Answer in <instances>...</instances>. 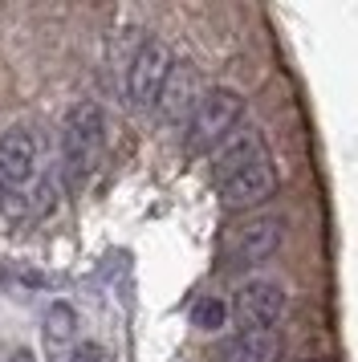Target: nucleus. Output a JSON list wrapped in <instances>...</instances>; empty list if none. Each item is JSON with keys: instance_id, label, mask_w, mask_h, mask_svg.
I'll list each match as a JSON object with an SVG mask.
<instances>
[{"instance_id": "1", "label": "nucleus", "mask_w": 358, "mask_h": 362, "mask_svg": "<svg viewBox=\"0 0 358 362\" xmlns=\"http://www.w3.org/2000/svg\"><path fill=\"white\" fill-rule=\"evenodd\" d=\"M212 180H216V196H220V204H224L228 212L260 208L281 187V175H277V163H273V155H269V143H265V134L257 127H241L224 147L216 151Z\"/></svg>"}, {"instance_id": "2", "label": "nucleus", "mask_w": 358, "mask_h": 362, "mask_svg": "<svg viewBox=\"0 0 358 362\" xmlns=\"http://www.w3.org/2000/svg\"><path fill=\"white\" fill-rule=\"evenodd\" d=\"M62 175L69 187H81V183L94 175L98 159H102V147H106V115L94 98L74 102L62 118Z\"/></svg>"}, {"instance_id": "8", "label": "nucleus", "mask_w": 358, "mask_h": 362, "mask_svg": "<svg viewBox=\"0 0 358 362\" xmlns=\"http://www.w3.org/2000/svg\"><path fill=\"white\" fill-rule=\"evenodd\" d=\"M200 98H204V90H200L195 66L192 62H175V66H171V78H167V86H163V94H159V102H155L159 122H187Z\"/></svg>"}, {"instance_id": "7", "label": "nucleus", "mask_w": 358, "mask_h": 362, "mask_svg": "<svg viewBox=\"0 0 358 362\" xmlns=\"http://www.w3.org/2000/svg\"><path fill=\"white\" fill-rule=\"evenodd\" d=\"M285 305H289V293H285V285L273 281V277H248L241 289H236V313H241L244 326L277 329Z\"/></svg>"}, {"instance_id": "11", "label": "nucleus", "mask_w": 358, "mask_h": 362, "mask_svg": "<svg viewBox=\"0 0 358 362\" xmlns=\"http://www.w3.org/2000/svg\"><path fill=\"white\" fill-rule=\"evenodd\" d=\"M192 326L204 334H216L220 326H228V305L220 297H200L192 305Z\"/></svg>"}, {"instance_id": "12", "label": "nucleus", "mask_w": 358, "mask_h": 362, "mask_svg": "<svg viewBox=\"0 0 358 362\" xmlns=\"http://www.w3.org/2000/svg\"><path fill=\"white\" fill-rule=\"evenodd\" d=\"M102 358H106V354H102V346L98 342H81V346H74L62 362H102Z\"/></svg>"}, {"instance_id": "5", "label": "nucleus", "mask_w": 358, "mask_h": 362, "mask_svg": "<svg viewBox=\"0 0 358 362\" xmlns=\"http://www.w3.org/2000/svg\"><path fill=\"white\" fill-rule=\"evenodd\" d=\"M281 245H285V220H277V216H253V220H244V224H236V228L228 232L224 264L232 273L260 269L265 261H273Z\"/></svg>"}, {"instance_id": "6", "label": "nucleus", "mask_w": 358, "mask_h": 362, "mask_svg": "<svg viewBox=\"0 0 358 362\" xmlns=\"http://www.w3.org/2000/svg\"><path fill=\"white\" fill-rule=\"evenodd\" d=\"M37 163H41V139L29 122H13L0 134V199L25 192L37 180Z\"/></svg>"}, {"instance_id": "4", "label": "nucleus", "mask_w": 358, "mask_h": 362, "mask_svg": "<svg viewBox=\"0 0 358 362\" xmlns=\"http://www.w3.org/2000/svg\"><path fill=\"white\" fill-rule=\"evenodd\" d=\"M171 66H175V57H171V49L163 45L159 37H146L143 45L130 53V62H127V106L130 110H155L163 86L171 78Z\"/></svg>"}, {"instance_id": "3", "label": "nucleus", "mask_w": 358, "mask_h": 362, "mask_svg": "<svg viewBox=\"0 0 358 362\" xmlns=\"http://www.w3.org/2000/svg\"><path fill=\"white\" fill-rule=\"evenodd\" d=\"M244 94L232 86H208L204 98L195 102L192 118L183 122V151L187 155H212L241 131Z\"/></svg>"}, {"instance_id": "13", "label": "nucleus", "mask_w": 358, "mask_h": 362, "mask_svg": "<svg viewBox=\"0 0 358 362\" xmlns=\"http://www.w3.org/2000/svg\"><path fill=\"white\" fill-rule=\"evenodd\" d=\"M4 362H37V354H33V350H13Z\"/></svg>"}, {"instance_id": "9", "label": "nucleus", "mask_w": 358, "mask_h": 362, "mask_svg": "<svg viewBox=\"0 0 358 362\" xmlns=\"http://www.w3.org/2000/svg\"><path fill=\"white\" fill-rule=\"evenodd\" d=\"M220 358L224 362H277L281 358V334L277 329L241 326L232 338H224Z\"/></svg>"}, {"instance_id": "10", "label": "nucleus", "mask_w": 358, "mask_h": 362, "mask_svg": "<svg viewBox=\"0 0 358 362\" xmlns=\"http://www.w3.org/2000/svg\"><path fill=\"white\" fill-rule=\"evenodd\" d=\"M74 329H78V317H74V310H69L65 301L49 305V313H45V342H49V350H65V342L74 338Z\"/></svg>"}]
</instances>
